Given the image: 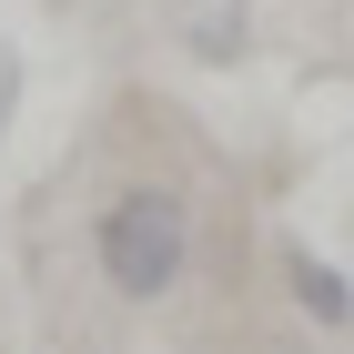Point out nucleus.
<instances>
[{"label":"nucleus","mask_w":354,"mask_h":354,"mask_svg":"<svg viewBox=\"0 0 354 354\" xmlns=\"http://www.w3.org/2000/svg\"><path fill=\"white\" fill-rule=\"evenodd\" d=\"M91 253H102V283H111V294H132V304L172 294L183 263H192V203L172 183H122L102 203V223H91Z\"/></svg>","instance_id":"1"},{"label":"nucleus","mask_w":354,"mask_h":354,"mask_svg":"<svg viewBox=\"0 0 354 354\" xmlns=\"http://www.w3.org/2000/svg\"><path fill=\"white\" fill-rule=\"evenodd\" d=\"M283 273H294V304L314 314V324H354V283H344L334 263H314V253H294Z\"/></svg>","instance_id":"2"},{"label":"nucleus","mask_w":354,"mask_h":354,"mask_svg":"<svg viewBox=\"0 0 354 354\" xmlns=\"http://www.w3.org/2000/svg\"><path fill=\"white\" fill-rule=\"evenodd\" d=\"M192 51H203V61H233V51H243V0H192Z\"/></svg>","instance_id":"3"},{"label":"nucleus","mask_w":354,"mask_h":354,"mask_svg":"<svg viewBox=\"0 0 354 354\" xmlns=\"http://www.w3.org/2000/svg\"><path fill=\"white\" fill-rule=\"evenodd\" d=\"M10 102H21V61H10V41H0V132H10Z\"/></svg>","instance_id":"4"}]
</instances>
